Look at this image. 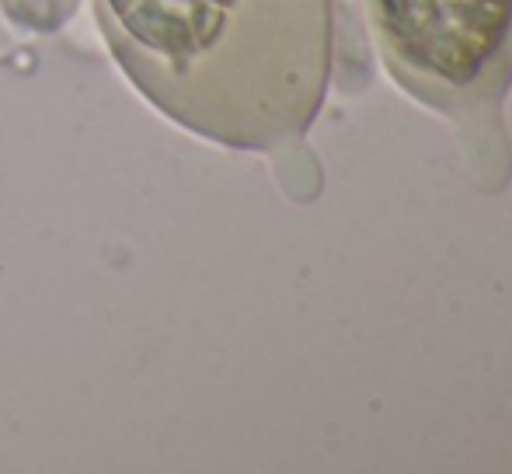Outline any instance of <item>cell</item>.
<instances>
[{"label": "cell", "instance_id": "7a4b0ae2", "mask_svg": "<svg viewBox=\"0 0 512 474\" xmlns=\"http://www.w3.org/2000/svg\"><path fill=\"white\" fill-rule=\"evenodd\" d=\"M380 28L408 67L471 84L512 28V0H377Z\"/></svg>", "mask_w": 512, "mask_h": 474}, {"label": "cell", "instance_id": "6da1fadb", "mask_svg": "<svg viewBox=\"0 0 512 474\" xmlns=\"http://www.w3.org/2000/svg\"><path fill=\"white\" fill-rule=\"evenodd\" d=\"M129 81L175 122L269 147L314 116L328 0H98Z\"/></svg>", "mask_w": 512, "mask_h": 474}]
</instances>
